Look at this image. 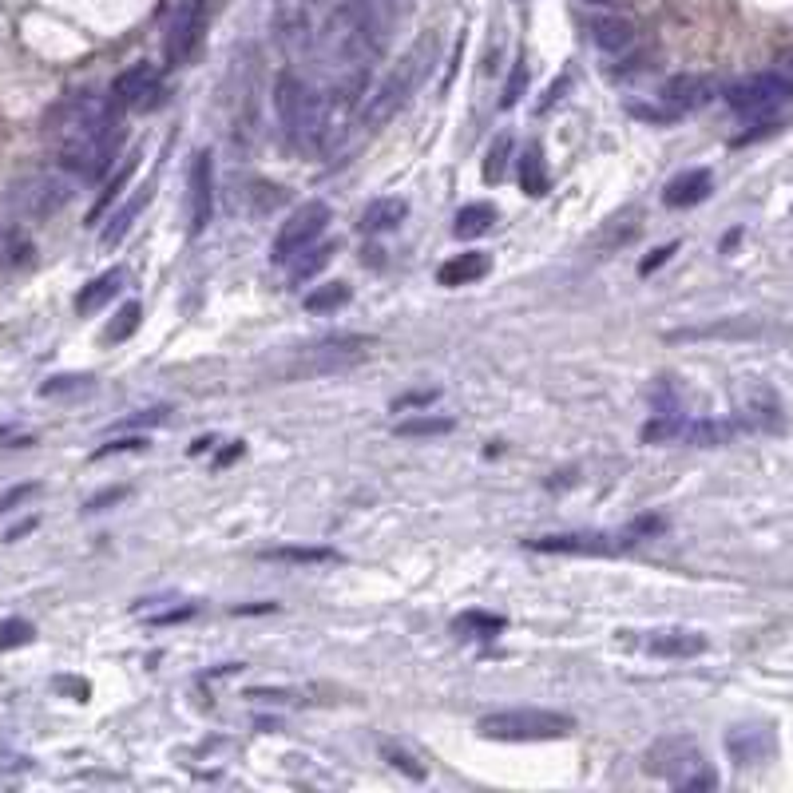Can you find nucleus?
I'll list each match as a JSON object with an SVG mask.
<instances>
[{
	"label": "nucleus",
	"mask_w": 793,
	"mask_h": 793,
	"mask_svg": "<svg viewBox=\"0 0 793 793\" xmlns=\"http://www.w3.org/2000/svg\"><path fill=\"white\" fill-rule=\"evenodd\" d=\"M147 203H151V187H139V191H135V199H127V203H123V207H119V211L112 215V223L104 227V234H100V246H108V250H112L115 242H123V234L131 230L135 215H139Z\"/></svg>",
	"instance_id": "obj_23"
},
{
	"label": "nucleus",
	"mask_w": 793,
	"mask_h": 793,
	"mask_svg": "<svg viewBox=\"0 0 793 793\" xmlns=\"http://www.w3.org/2000/svg\"><path fill=\"white\" fill-rule=\"evenodd\" d=\"M139 318H143V310H139V302H127L119 314H115V322L104 330V341H127L135 330H139Z\"/></svg>",
	"instance_id": "obj_35"
},
{
	"label": "nucleus",
	"mask_w": 793,
	"mask_h": 793,
	"mask_svg": "<svg viewBox=\"0 0 793 793\" xmlns=\"http://www.w3.org/2000/svg\"><path fill=\"white\" fill-rule=\"evenodd\" d=\"M480 738L488 742H552L567 738L575 730V718L560 710H540V706H520V710H500L476 722Z\"/></svg>",
	"instance_id": "obj_5"
},
{
	"label": "nucleus",
	"mask_w": 793,
	"mask_h": 793,
	"mask_svg": "<svg viewBox=\"0 0 793 793\" xmlns=\"http://www.w3.org/2000/svg\"><path fill=\"white\" fill-rule=\"evenodd\" d=\"M139 449H147V437H119V441H108V445H100L92 460H108L115 453H139Z\"/></svg>",
	"instance_id": "obj_40"
},
{
	"label": "nucleus",
	"mask_w": 793,
	"mask_h": 793,
	"mask_svg": "<svg viewBox=\"0 0 793 793\" xmlns=\"http://www.w3.org/2000/svg\"><path fill=\"white\" fill-rule=\"evenodd\" d=\"M488 270H492V258H488L484 250H468V254L449 258V262L437 270V282H441V286H468V282H480Z\"/></svg>",
	"instance_id": "obj_19"
},
{
	"label": "nucleus",
	"mask_w": 793,
	"mask_h": 793,
	"mask_svg": "<svg viewBox=\"0 0 793 793\" xmlns=\"http://www.w3.org/2000/svg\"><path fill=\"white\" fill-rule=\"evenodd\" d=\"M496 223V207L492 203H468V207H460V215H456V227L453 234L456 238H480V234H488Z\"/></svg>",
	"instance_id": "obj_25"
},
{
	"label": "nucleus",
	"mask_w": 793,
	"mask_h": 793,
	"mask_svg": "<svg viewBox=\"0 0 793 793\" xmlns=\"http://www.w3.org/2000/svg\"><path fill=\"white\" fill-rule=\"evenodd\" d=\"M647 651L659 659H694L706 651V635L686 631V627H663V631H651Z\"/></svg>",
	"instance_id": "obj_15"
},
{
	"label": "nucleus",
	"mask_w": 793,
	"mask_h": 793,
	"mask_svg": "<svg viewBox=\"0 0 793 793\" xmlns=\"http://www.w3.org/2000/svg\"><path fill=\"white\" fill-rule=\"evenodd\" d=\"M682 417L679 409H663L655 421L643 425V445H667V441H679L682 437Z\"/></svg>",
	"instance_id": "obj_30"
},
{
	"label": "nucleus",
	"mask_w": 793,
	"mask_h": 793,
	"mask_svg": "<svg viewBox=\"0 0 793 793\" xmlns=\"http://www.w3.org/2000/svg\"><path fill=\"white\" fill-rule=\"evenodd\" d=\"M409 215V203L405 199H373L361 215V230L365 234H385V230H397Z\"/></svg>",
	"instance_id": "obj_22"
},
{
	"label": "nucleus",
	"mask_w": 793,
	"mask_h": 793,
	"mask_svg": "<svg viewBox=\"0 0 793 793\" xmlns=\"http://www.w3.org/2000/svg\"><path fill=\"white\" fill-rule=\"evenodd\" d=\"M123 496H127V488H104V492H100V496H92L84 508H88V512H104L108 504H119Z\"/></svg>",
	"instance_id": "obj_45"
},
{
	"label": "nucleus",
	"mask_w": 793,
	"mask_h": 793,
	"mask_svg": "<svg viewBox=\"0 0 793 793\" xmlns=\"http://www.w3.org/2000/svg\"><path fill=\"white\" fill-rule=\"evenodd\" d=\"M524 88H528V60H520V64L512 68V76H508V84H504L500 108H516V104L524 100Z\"/></svg>",
	"instance_id": "obj_39"
},
{
	"label": "nucleus",
	"mask_w": 793,
	"mask_h": 793,
	"mask_svg": "<svg viewBox=\"0 0 793 793\" xmlns=\"http://www.w3.org/2000/svg\"><path fill=\"white\" fill-rule=\"evenodd\" d=\"M587 36L595 48H603L607 56H619L627 48H635V24L623 20V16H595L587 24Z\"/></svg>",
	"instance_id": "obj_18"
},
{
	"label": "nucleus",
	"mask_w": 793,
	"mask_h": 793,
	"mask_svg": "<svg viewBox=\"0 0 793 793\" xmlns=\"http://www.w3.org/2000/svg\"><path fill=\"white\" fill-rule=\"evenodd\" d=\"M203 32H207V0H191L179 8L171 32H167V64H191L203 48Z\"/></svg>",
	"instance_id": "obj_9"
},
{
	"label": "nucleus",
	"mask_w": 793,
	"mask_h": 793,
	"mask_svg": "<svg viewBox=\"0 0 793 793\" xmlns=\"http://www.w3.org/2000/svg\"><path fill=\"white\" fill-rule=\"evenodd\" d=\"M381 754H385V762L393 766V770H401V774H409L413 782H425V766H417V758L409 754V750H397V746H381Z\"/></svg>",
	"instance_id": "obj_38"
},
{
	"label": "nucleus",
	"mask_w": 793,
	"mask_h": 793,
	"mask_svg": "<svg viewBox=\"0 0 793 793\" xmlns=\"http://www.w3.org/2000/svg\"><path fill=\"white\" fill-rule=\"evenodd\" d=\"M627 112L635 115V119H647V123H675V119H679V115L671 112V108H663V104H659V108H647V104H631Z\"/></svg>",
	"instance_id": "obj_42"
},
{
	"label": "nucleus",
	"mask_w": 793,
	"mask_h": 793,
	"mask_svg": "<svg viewBox=\"0 0 793 793\" xmlns=\"http://www.w3.org/2000/svg\"><path fill=\"white\" fill-rule=\"evenodd\" d=\"M528 548L544 556H611L623 548V540L607 532H564V536H536L528 540Z\"/></svg>",
	"instance_id": "obj_10"
},
{
	"label": "nucleus",
	"mask_w": 793,
	"mask_h": 793,
	"mask_svg": "<svg viewBox=\"0 0 793 793\" xmlns=\"http://www.w3.org/2000/svg\"><path fill=\"white\" fill-rule=\"evenodd\" d=\"M48 127L56 135V159L64 171L80 179H96L112 167L119 135H123L112 100H100L92 92L72 96L52 112Z\"/></svg>",
	"instance_id": "obj_1"
},
{
	"label": "nucleus",
	"mask_w": 793,
	"mask_h": 793,
	"mask_svg": "<svg viewBox=\"0 0 793 793\" xmlns=\"http://www.w3.org/2000/svg\"><path fill=\"white\" fill-rule=\"evenodd\" d=\"M433 401H437V389H425V393H409V397H401L393 409H401V413H405V409H413V405H433Z\"/></svg>",
	"instance_id": "obj_46"
},
{
	"label": "nucleus",
	"mask_w": 793,
	"mask_h": 793,
	"mask_svg": "<svg viewBox=\"0 0 793 793\" xmlns=\"http://www.w3.org/2000/svg\"><path fill=\"white\" fill-rule=\"evenodd\" d=\"M710 191H714L710 171H706V167H694V171H682V175H675V179L667 183L663 203L675 207V211H686V207H698L702 199H710Z\"/></svg>",
	"instance_id": "obj_16"
},
{
	"label": "nucleus",
	"mask_w": 793,
	"mask_h": 793,
	"mask_svg": "<svg viewBox=\"0 0 793 793\" xmlns=\"http://www.w3.org/2000/svg\"><path fill=\"white\" fill-rule=\"evenodd\" d=\"M397 437H445V433H453V421L449 417H433V413H421V417H405V421H397V429H393Z\"/></svg>",
	"instance_id": "obj_32"
},
{
	"label": "nucleus",
	"mask_w": 793,
	"mask_h": 793,
	"mask_svg": "<svg viewBox=\"0 0 793 793\" xmlns=\"http://www.w3.org/2000/svg\"><path fill=\"white\" fill-rule=\"evenodd\" d=\"M40 492V484H16V488H8L4 496H0V516H8V512H16L24 500H32Z\"/></svg>",
	"instance_id": "obj_41"
},
{
	"label": "nucleus",
	"mask_w": 793,
	"mask_h": 793,
	"mask_svg": "<svg viewBox=\"0 0 793 793\" xmlns=\"http://www.w3.org/2000/svg\"><path fill=\"white\" fill-rule=\"evenodd\" d=\"M123 278H127V274H123L119 266L108 270V274H100V278H92V282L76 294V314H96V310H104L115 294L123 290Z\"/></svg>",
	"instance_id": "obj_21"
},
{
	"label": "nucleus",
	"mask_w": 793,
	"mask_h": 793,
	"mask_svg": "<svg viewBox=\"0 0 793 793\" xmlns=\"http://www.w3.org/2000/svg\"><path fill=\"white\" fill-rule=\"evenodd\" d=\"M766 334L762 322L750 318H730V322H714V326H690V330H671L667 341H702V338H758Z\"/></svg>",
	"instance_id": "obj_20"
},
{
	"label": "nucleus",
	"mask_w": 793,
	"mask_h": 793,
	"mask_svg": "<svg viewBox=\"0 0 793 793\" xmlns=\"http://www.w3.org/2000/svg\"><path fill=\"white\" fill-rule=\"evenodd\" d=\"M782 64H786V72H793V52H786V60H782Z\"/></svg>",
	"instance_id": "obj_52"
},
{
	"label": "nucleus",
	"mask_w": 793,
	"mask_h": 793,
	"mask_svg": "<svg viewBox=\"0 0 793 793\" xmlns=\"http://www.w3.org/2000/svg\"><path fill=\"white\" fill-rule=\"evenodd\" d=\"M258 556L274 560V564H334L338 560L334 548H266Z\"/></svg>",
	"instance_id": "obj_29"
},
{
	"label": "nucleus",
	"mask_w": 793,
	"mask_h": 793,
	"mask_svg": "<svg viewBox=\"0 0 793 793\" xmlns=\"http://www.w3.org/2000/svg\"><path fill=\"white\" fill-rule=\"evenodd\" d=\"M726 104L742 115H774L782 104H793V80L778 72H762L750 80H738L726 88Z\"/></svg>",
	"instance_id": "obj_7"
},
{
	"label": "nucleus",
	"mask_w": 793,
	"mask_h": 793,
	"mask_svg": "<svg viewBox=\"0 0 793 793\" xmlns=\"http://www.w3.org/2000/svg\"><path fill=\"white\" fill-rule=\"evenodd\" d=\"M195 615V607H175V611H163V615H151V623H183V619H191Z\"/></svg>",
	"instance_id": "obj_47"
},
{
	"label": "nucleus",
	"mask_w": 793,
	"mask_h": 793,
	"mask_svg": "<svg viewBox=\"0 0 793 793\" xmlns=\"http://www.w3.org/2000/svg\"><path fill=\"white\" fill-rule=\"evenodd\" d=\"M433 56H437V36L433 32H425L413 48H409V56L377 84V92L365 100V108H361V127H369V131H377V127H385L393 115L401 112L405 104H409V96L421 88V80L429 76V64H433Z\"/></svg>",
	"instance_id": "obj_2"
},
{
	"label": "nucleus",
	"mask_w": 793,
	"mask_h": 793,
	"mask_svg": "<svg viewBox=\"0 0 793 793\" xmlns=\"http://www.w3.org/2000/svg\"><path fill=\"white\" fill-rule=\"evenodd\" d=\"M742 433V421H718V417H698V421H682V445H698V449H718L730 445Z\"/></svg>",
	"instance_id": "obj_17"
},
{
	"label": "nucleus",
	"mask_w": 793,
	"mask_h": 793,
	"mask_svg": "<svg viewBox=\"0 0 793 793\" xmlns=\"http://www.w3.org/2000/svg\"><path fill=\"white\" fill-rule=\"evenodd\" d=\"M32 528H36V520H24V524H20V528H12V532H8L4 540H20V536H28Z\"/></svg>",
	"instance_id": "obj_48"
},
{
	"label": "nucleus",
	"mask_w": 793,
	"mask_h": 793,
	"mask_svg": "<svg viewBox=\"0 0 793 793\" xmlns=\"http://www.w3.org/2000/svg\"><path fill=\"white\" fill-rule=\"evenodd\" d=\"M234 456H242V441H234V449H227V453L219 456V460H215V464H230V460H234Z\"/></svg>",
	"instance_id": "obj_49"
},
{
	"label": "nucleus",
	"mask_w": 793,
	"mask_h": 793,
	"mask_svg": "<svg viewBox=\"0 0 793 793\" xmlns=\"http://www.w3.org/2000/svg\"><path fill=\"white\" fill-rule=\"evenodd\" d=\"M334 242H326V246H306L302 254H294V266H290V282L294 286H302V282H310L318 270H326L330 266V258H334Z\"/></svg>",
	"instance_id": "obj_26"
},
{
	"label": "nucleus",
	"mask_w": 793,
	"mask_h": 793,
	"mask_svg": "<svg viewBox=\"0 0 793 793\" xmlns=\"http://www.w3.org/2000/svg\"><path fill=\"white\" fill-rule=\"evenodd\" d=\"M675 250H679V242H667V246H659L651 258H643V262H639V274L647 278V274H651V270H659V266H663V262H667Z\"/></svg>",
	"instance_id": "obj_44"
},
{
	"label": "nucleus",
	"mask_w": 793,
	"mask_h": 793,
	"mask_svg": "<svg viewBox=\"0 0 793 793\" xmlns=\"http://www.w3.org/2000/svg\"><path fill=\"white\" fill-rule=\"evenodd\" d=\"M373 341L353 334V338H326L314 341L306 349H298L286 365H282V377L286 381H306V377H322V373H334V369H349L357 365L365 353H369Z\"/></svg>",
	"instance_id": "obj_6"
},
{
	"label": "nucleus",
	"mask_w": 793,
	"mask_h": 793,
	"mask_svg": "<svg viewBox=\"0 0 793 793\" xmlns=\"http://www.w3.org/2000/svg\"><path fill=\"white\" fill-rule=\"evenodd\" d=\"M583 4H591V8H615L619 0H583Z\"/></svg>",
	"instance_id": "obj_51"
},
{
	"label": "nucleus",
	"mask_w": 793,
	"mask_h": 793,
	"mask_svg": "<svg viewBox=\"0 0 793 793\" xmlns=\"http://www.w3.org/2000/svg\"><path fill=\"white\" fill-rule=\"evenodd\" d=\"M92 377L88 373H60V377H48L40 385V397H60V393H76V389H88Z\"/></svg>",
	"instance_id": "obj_36"
},
{
	"label": "nucleus",
	"mask_w": 793,
	"mask_h": 793,
	"mask_svg": "<svg viewBox=\"0 0 793 793\" xmlns=\"http://www.w3.org/2000/svg\"><path fill=\"white\" fill-rule=\"evenodd\" d=\"M520 187H524V195H532V199L548 195V187H552V179H548V167H544V151H540V143H532V147L524 151V159H520Z\"/></svg>",
	"instance_id": "obj_24"
},
{
	"label": "nucleus",
	"mask_w": 793,
	"mask_h": 793,
	"mask_svg": "<svg viewBox=\"0 0 793 793\" xmlns=\"http://www.w3.org/2000/svg\"><path fill=\"white\" fill-rule=\"evenodd\" d=\"M32 639H36V627L28 619H0V651L28 647Z\"/></svg>",
	"instance_id": "obj_34"
},
{
	"label": "nucleus",
	"mask_w": 793,
	"mask_h": 793,
	"mask_svg": "<svg viewBox=\"0 0 793 793\" xmlns=\"http://www.w3.org/2000/svg\"><path fill=\"white\" fill-rule=\"evenodd\" d=\"M326 223H330V207H326V203H306V207H298V211L278 227V238H274L270 258H274V262H290L294 254H302L306 246H314V242L322 238Z\"/></svg>",
	"instance_id": "obj_8"
},
{
	"label": "nucleus",
	"mask_w": 793,
	"mask_h": 793,
	"mask_svg": "<svg viewBox=\"0 0 793 793\" xmlns=\"http://www.w3.org/2000/svg\"><path fill=\"white\" fill-rule=\"evenodd\" d=\"M135 167H139V155H127V159L119 163V171H115L112 179H108V187H104V195L96 199V207H92V215H88L92 223H100V215H104V211L112 207L115 199H119V191H123V187L131 183V175H135Z\"/></svg>",
	"instance_id": "obj_31"
},
{
	"label": "nucleus",
	"mask_w": 793,
	"mask_h": 793,
	"mask_svg": "<svg viewBox=\"0 0 793 793\" xmlns=\"http://www.w3.org/2000/svg\"><path fill=\"white\" fill-rule=\"evenodd\" d=\"M167 421V409H147V413H139V417H127V421H119V429H151V425H163Z\"/></svg>",
	"instance_id": "obj_43"
},
{
	"label": "nucleus",
	"mask_w": 793,
	"mask_h": 793,
	"mask_svg": "<svg viewBox=\"0 0 793 793\" xmlns=\"http://www.w3.org/2000/svg\"><path fill=\"white\" fill-rule=\"evenodd\" d=\"M726 750L738 766H758L774 754V730L770 726H734L726 734Z\"/></svg>",
	"instance_id": "obj_14"
},
{
	"label": "nucleus",
	"mask_w": 793,
	"mask_h": 793,
	"mask_svg": "<svg viewBox=\"0 0 793 793\" xmlns=\"http://www.w3.org/2000/svg\"><path fill=\"white\" fill-rule=\"evenodd\" d=\"M349 298H353V290L345 282H326V286H314L306 294V310L310 314H334L341 306H349Z\"/></svg>",
	"instance_id": "obj_28"
},
{
	"label": "nucleus",
	"mask_w": 793,
	"mask_h": 793,
	"mask_svg": "<svg viewBox=\"0 0 793 793\" xmlns=\"http://www.w3.org/2000/svg\"><path fill=\"white\" fill-rule=\"evenodd\" d=\"M215 215V167L211 151H195L191 159V234H203Z\"/></svg>",
	"instance_id": "obj_12"
},
{
	"label": "nucleus",
	"mask_w": 793,
	"mask_h": 793,
	"mask_svg": "<svg viewBox=\"0 0 793 793\" xmlns=\"http://www.w3.org/2000/svg\"><path fill=\"white\" fill-rule=\"evenodd\" d=\"M207 449H215V437H203V441H195V445H191V453H195V456L207 453Z\"/></svg>",
	"instance_id": "obj_50"
},
{
	"label": "nucleus",
	"mask_w": 793,
	"mask_h": 793,
	"mask_svg": "<svg viewBox=\"0 0 793 793\" xmlns=\"http://www.w3.org/2000/svg\"><path fill=\"white\" fill-rule=\"evenodd\" d=\"M159 84H163V76L155 64H147V60L131 64L112 80V104L115 108H147L159 96Z\"/></svg>",
	"instance_id": "obj_11"
},
{
	"label": "nucleus",
	"mask_w": 793,
	"mask_h": 793,
	"mask_svg": "<svg viewBox=\"0 0 793 793\" xmlns=\"http://www.w3.org/2000/svg\"><path fill=\"white\" fill-rule=\"evenodd\" d=\"M68 195H72V187H68L64 179H40V183H36L32 211H36V215H48V211L64 207V203H68Z\"/></svg>",
	"instance_id": "obj_33"
},
{
	"label": "nucleus",
	"mask_w": 793,
	"mask_h": 793,
	"mask_svg": "<svg viewBox=\"0 0 793 793\" xmlns=\"http://www.w3.org/2000/svg\"><path fill=\"white\" fill-rule=\"evenodd\" d=\"M714 80L710 76H694V72H686V76H675V80H667L663 84V92H659V104L663 108H671V112L686 115V112H698V108H706L710 100H714Z\"/></svg>",
	"instance_id": "obj_13"
},
{
	"label": "nucleus",
	"mask_w": 793,
	"mask_h": 793,
	"mask_svg": "<svg viewBox=\"0 0 793 793\" xmlns=\"http://www.w3.org/2000/svg\"><path fill=\"white\" fill-rule=\"evenodd\" d=\"M508 151H512V139H508V135H500V139L492 143V151H488V163H484V179H488V183H500V179H504Z\"/></svg>",
	"instance_id": "obj_37"
},
{
	"label": "nucleus",
	"mask_w": 793,
	"mask_h": 793,
	"mask_svg": "<svg viewBox=\"0 0 793 793\" xmlns=\"http://www.w3.org/2000/svg\"><path fill=\"white\" fill-rule=\"evenodd\" d=\"M504 627H508L504 615H484V611H464V615H456L453 619V631L468 635V639H492V635H500Z\"/></svg>",
	"instance_id": "obj_27"
},
{
	"label": "nucleus",
	"mask_w": 793,
	"mask_h": 793,
	"mask_svg": "<svg viewBox=\"0 0 793 793\" xmlns=\"http://www.w3.org/2000/svg\"><path fill=\"white\" fill-rule=\"evenodd\" d=\"M643 770L651 778H663L667 786L675 790H714L718 786V774L710 770L706 754L698 750V742L690 734H671V738H659L647 754H643Z\"/></svg>",
	"instance_id": "obj_3"
},
{
	"label": "nucleus",
	"mask_w": 793,
	"mask_h": 793,
	"mask_svg": "<svg viewBox=\"0 0 793 793\" xmlns=\"http://www.w3.org/2000/svg\"><path fill=\"white\" fill-rule=\"evenodd\" d=\"M274 108H278V119H282V131L298 143V147H322L326 131H330V119H326V100L306 84L298 80L294 72H286L274 88Z\"/></svg>",
	"instance_id": "obj_4"
}]
</instances>
